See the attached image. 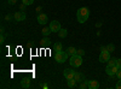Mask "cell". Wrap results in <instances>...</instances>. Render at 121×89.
<instances>
[{
    "instance_id": "6da1fadb",
    "label": "cell",
    "mask_w": 121,
    "mask_h": 89,
    "mask_svg": "<svg viewBox=\"0 0 121 89\" xmlns=\"http://www.w3.org/2000/svg\"><path fill=\"white\" fill-rule=\"evenodd\" d=\"M90 17V10L87 7H80L76 12V19L79 23H85Z\"/></svg>"
},
{
    "instance_id": "7a4b0ae2",
    "label": "cell",
    "mask_w": 121,
    "mask_h": 89,
    "mask_svg": "<svg viewBox=\"0 0 121 89\" xmlns=\"http://www.w3.org/2000/svg\"><path fill=\"white\" fill-rule=\"evenodd\" d=\"M70 65H72L73 67H79V66H81L82 64V57L81 55H79V54H74L70 57Z\"/></svg>"
},
{
    "instance_id": "3957f363",
    "label": "cell",
    "mask_w": 121,
    "mask_h": 89,
    "mask_svg": "<svg viewBox=\"0 0 121 89\" xmlns=\"http://www.w3.org/2000/svg\"><path fill=\"white\" fill-rule=\"evenodd\" d=\"M110 59V52H108L105 47H102V52L99 54V62L100 63H105Z\"/></svg>"
},
{
    "instance_id": "277c9868",
    "label": "cell",
    "mask_w": 121,
    "mask_h": 89,
    "mask_svg": "<svg viewBox=\"0 0 121 89\" xmlns=\"http://www.w3.org/2000/svg\"><path fill=\"white\" fill-rule=\"evenodd\" d=\"M68 54H67V52H63V51H60V52H57L56 53V62L57 63H59V64H62V63H64L67 59H68Z\"/></svg>"
},
{
    "instance_id": "5b68a950",
    "label": "cell",
    "mask_w": 121,
    "mask_h": 89,
    "mask_svg": "<svg viewBox=\"0 0 121 89\" xmlns=\"http://www.w3.org/2000/svg\"><path fill=\"white\" fill-rule=\"evenodd\" d=\"M117 71H119V67H117L116 65H108L107 69H105V72H107V75H109V76L116 75Z\"/></svg>"
},
{
    "instance_id": "8992f818",
    "label": "cell",
    "mask_w": 121,
    "mask_h": 89,
    "mask_svg": "<svg viewBox=\"0 0 121 89\" xmlns=\"http://www.w3.org/2000/svg\"><path fill=\"white\" fill-rule=\"evenodd\" d=\"M48 27H50V29H51L52 33H58L60 29H62V28H60V23L58 21H52L51 23H50Z\"/></svg>"
},
{
    "instance_id": "52a82bcc",
    "label": "cell",
    "mask_w": 121,
    "mask_h": 89,
    "mask_svg": "<svg viewBox=\"0 0 121 89\" xmlns=\"http://www.w3.org/2000/svg\"><path fill=\"white\" fill-rule=\"evenodd\" d=\"M36 19H38V23H39V24L44 25V24H46V23H47L48 17H47V15H46V13H39Z\"/></svg>"
},
{
    "instance_id": "ba28073f",
    "label": "cell",
    "mask_w": 121,
    "mask_h": 89,
    "mask_svg": "<svg viewBox=\"0 0 121 89\" xmlns=\"http://www.w3.org/2000/svg\"><path fill=\"white\" fill-rule=\"evenodd\" d=\"M26 18H27V16H26V13H24L23 11H19V12L13 13V19H15V21H17V22L24 21Z\"/></svg>"
},
{
    "instance_id": "9c48e42d",
    "label": "cell",
    "mask_w": 121,
    "mask_h": 89,
    "mask_svg": "<svg viewBox=\"0 0 121 89\" xmlns=\"http://www.w3.org/2000/svg\"><path fill=\"white\" fill-rule=\"evenodd\" d=\"M64 77L67 78V80H72V78H74V75H75V71H73L72 69H65L64 72H63Z\"/></svg>"
},
{
    "instance_id": "30bf717a",
    "label": "cell",
    "mask_w": 121,
    "mask_h": 89,
    "mask_svg": "<svg viewBox=\"0 0 121 89\" xmlns=\"http://www.w3.org/2000/svg\"><path fill=\"white\" fill-rule=\"evenodd\" d=\"M88 88H90V89H97V88H99V83H98V81H96V80L88 81Z\"/></svg>"
},
{
    "instance_id": "8fae6325",
    "label": "cell",
    "mask_w": 121,
    "mask_h": 89,
    "mask_svg": "<svg viewBox=\"0 0 121 89\" xmlns=\"http://www.w3.org/2000/svg\"><path fill=\"white\" fill-rule=\"evenodd\" d=\"M74 80H75L76 82H82V81H85V77H84V75H82L81 72H75Z\"/></svg>"
},
{
    "instance_id": "7c38bea8",
    "label": "cell",
    "mask_w": 121,
    "mask_h": 89,
    "mask_svg": "<svg viewBox=\"0 0 121 89\" xmlns=\"http://www.w3.org/2000/svg\"><path fill=\"white\" fill-rule=\"evenodd\" d=\"M21 85H22L23 88H29V85H30V80H29V78H23V80L21 81Z\"/></svg>"
},
{
    "instance_id": "4fadbf2b",
    "label": "cell",
    "mask_w": 121,
    "mask_h": 89,
    "mask_svg": "<svg viewBox=\"0 0 121 89\" xmlns=\"http://www.w3.org/2000/svg\"><path fill=\"white\" fill-rule=\"evenodd\" d=\"M65 52H67V54H68V55L72 57V55H74V54L76 53V49H75V47H68Z\"/></svg>"
},
{
    "instance_id": "5bb4252c",
    "label": "cell",
    "mask_w": 121,
    "mask_h": 89,
    "mask_svg": "<svg viewBox=\"0 0 121 89\" xmlns=\"http://www.w3.org/2000/svg\"><path fill=\"white\" fill-rule=\"evenodd\" d=\"M67 35H68L67 29H60V30L58 31V36H59L60 39H64V37H67Z\"/></svg>"
},
{
    "instance_id": "9a60e30c",
    "label": "cell",
    "mask_w": 121,
    "mask_h": 89,
    "mask_svg": "<svg viewBox=\"0 0 121 89\" xmlns=\"http://www.w3.org/2000/svg\"><path fill=\"white\" fill-rule=\"evenodd\" d=\"M51 29H50V27H44L43 28V35L44 36H48L50 34H51Z\"/></svg>"
},
{
    "instance_id": "2e32d148",
    "label": "cell",
    "mask_w": 121,
    "mask_h": 89,
    "mask_svg": "<svg viewBox=\"0 0 121 89\" xmlns=\"http://www.w3.org/2000/svg\"><path fill=\"white\" fill-rule=\"evenodd\" d=\"M53 48H55V51H56V52L63 51V46H62V43H60V42H57V43L53 46Z\"/></svg>"
},
{
    "instance_id": "e0dca14e",
    "label": "cell",
    "mask_w": 121,
    "mask_h": 89,
    "mask_svg": "<svg viewBox=\"0 0 121 89\" xmlns=\"http://www.w3.org/2000/svg\"><path fill=\"white\" fill-rule=\"evenodd\" d=\"M76 85V81L74 80V78H72V80H68V87L69 88H74Z\"/></svg>"
},
{
    "instance_id": "ac0fdd59",
    "label": "cell",
    "mask_w": 121,
    "mask_h": 89,
    "mask_svg": "<svg viewBox=\"0 0 121 89\" xmlns=\"http://www.w3.org/2000/svg\"><path fill=\"white\" fill-rule=\"evenodd\" d=\"M105 49H107L108 52H110V53H112V52H114L115 46H114V45H112V43H109L108 46H105Z\"/></svg>"
},
{
    "instance_id": "d6986e66",
    "label": "cell",
    "mask_w": 121,
    "mask_h": 89,
    "mask_svg": "<svg viewBox=\"0 0 121 89\" xmlns=\"http://www.w3.org/2000/svg\"><path fill=\"white\" fill-rule=\"evenodd\" d=\"M40 42H41L43 45H46V46H47V45H50V42H51V41H50V39L46 36V37H44V39H43V40L40 41Z\"/></svg>"
},
{
    "instance_id": "ffe728a7",
    "label": "cell",
    "mask_w": 121,
    "mask_h": 89,
    "mask_svg": "<svg viewBox=\"0 0 121 89\" xmlns=\"http://www.w3.org/2000/svg\"><path fill=\"white\" fill-rule=\"evenodd\" d=\"M80 88H81V89L88 88V82H85V81H82V82H81V84H80Z\"/></svg>"
},
{
    "instance_id": "44dd1931",
    "label": "cell",
    "mask_w": 121,
    "mask_h": 89,
    "mask_svg": "<svg viewBox=\"0 0 121 89\" xmlns=\"http://www.w3.org/2000/svg\"><path fill=\"white\" fill-rule=\"evenodd\" d=\"M108 65H116V59H109Z\"/></svg>"
},
{
    "instance_id": "7402d4cb",
    "label": "cell",
    "mask_w": 121,
    "mask_h": 89,
    "mask_svg": "<svg viewBox=\"0 0 121 89\" xmlns=\"http://www.w3.org/2000/svg\"><path fill=\"white\" fill-rule=\"evenodd\" d=\"M34 3V0H23V4L27 6V5H32Z\"/></svg>"
},
{
    "instance_id": "603a6c76",
    "label": "cell",
    "mask_w": 121,
    "mask_h": 89,
    "mask_svg": "<svg viewBox=\"0 0 121 89\" xmlns=\"http://www.w3.org/2000/svg\"><path fill=\"white\" fill-rule=\"evenodd\" d=\"M76 54H79V55H84L85 54V51H84V49H78V51H76Z\"/></svg>"
},
{
    "instance_id": "cb8c5ba5",
    "label": "cell",
    "mask_w": 121,
    "mask_h": 89,
    "mask_svg": "<svg viewBox=\"0 0 121 89\" xmlns=\"http://www.w3.org/2000/svg\"><path fill=\"white\" fill-rule=\"evenodd\" d=\"M116 66L121 69V59H116Z\"/></svg>"
},
{
    "instance_id": "d4e9b609",
    "label": "cell",
    "mask_w": 121,
    "mask_h": 89,
    "mask_svg": "<svg viewBox=\"0 0 121 89\" xmlns=\"http://www.w3.org/2000/svg\"><path fill=\"white\" fill-rule=\"evenodd\" d=\"M115 87H116V89H121V80H119V81H117V83H116V85H115Z\"/></svg>"
},
{
    "instance_id": "484cf974",
    "label": "cell",
    "mask_w": 121,
    "mask_h": 89,
    "mask_svg": "<svg viewBox=\"0 0 121 89\" xmlns=\"http://www.w3.org/2000/svg\"><path fill=\"white\" fill-rule=\"evenodd\" d=\"M116 76H117L119 80H121V69H119V71L116 72Z\"/></svg>"
},
{
    "instance_id": "4316f807",
    "label": "cell",
    "mask_w": 121,
    "mask_h": 89,
    "mask_svg": "<svg viewBox=\"0 0 121 89\" xmlns=\"http://www.w3.org/2000/svg\"><path fill=\"white\" fill-rule=\"evenodd\" d=\"M16 3H17V0H9V4L10 5H15Z\"/></svg>"
},
{
    "instance_id": "83f0119b",
    "label": "cell",
    "mask_w": 121,
    "mask_h": 89,
    "mask_svg": "<svg viewBox=\"0 0 121 89\" xmlns=\"http://www.w3.org/2000/svg\"><path fill=\"white\" fill-rule=\"evenodd\" d=\"M5 19H6V21H11V19H12V16H10V15H7V16L5 17Z\"/></svg>"
},
{
    "instance_id": "f1b7e54d",
    "label": "cell",
    "mask_w": 121,
    "mask_h": 89,
    "mask_svg": "<svg viewBox=\"0 0 121 89\" xmlns=\"http://www.w3.org/2000/svg\"><path fill=\"white\" fill-rule=\"evenodd\" d=\"M0 41H1V43H4V41H5V37H4V34H1V37H0Z\"/></svg>"
}]
</instances>
